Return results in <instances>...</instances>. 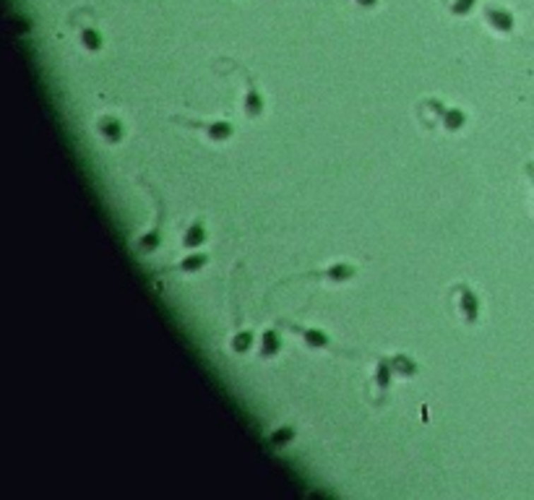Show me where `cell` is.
I'll return each mask as SVG.
<instances>
[{
  "label": "cell",
  "instance_id": "obj_7",
  "mask_svg": "<svg viewBox=\"0 0 534 500\" xmlns=\"http://www.w3.org/2000/svg\"><path fill=\"white\" fill-rule=\"evenodd\" d=\"M279 350H282V336H279V331L276 328H266L263 331V339H261V357H276L279 355Z\"/></svg>",
  "mask_w": 534,
  "mask_h": 500
},
{
  "label": "cell",
  "instance_id": "obj_17",
  "mask_svg": "<svg viewBox=\"0 0 534 500\" xmlns=\"http://www.w3.org/2000/svg\"><path fill=\"white\" fill-rule=\"evenodd\" d=\"M477 0H451L449 11L453 13V16H469L472 11H475Z\"/></svg>",
  "mask_w": 534,
  "mask_h": 500
},
{
  "label": "cell",
  "instance_id": "obj_14",
  "mask_svg": "<svg viewBox=\"0 0 534 500\" xmlns=\"http://www.w3.org/2000/svg\"><path fill=\"white\" fill-rule=\"evenodd\" d=\"M268 438H271V446H276V448H284V446H290V443L297 438V430H295L292 425H282V427H276V430L268 435Z\"/></svg>",
  "mask_w": 534,
  "mask_h": 500
},
{
  "label": "cell",
  "instance_id": "obj_18",
  "mask_svg": "<svg viewBox=\"0 0 534 500\" xmlns=\"http://www.w3.org/2000/svg\"><path fill=\"white\" fill-rule=\"evenodd\" d=\"M159 240H162L159 230H151L149 234H143L141 240H138V250H141V253H151V250L159 248Z\"/></svg>",
  "mask_w": 534,
  "mask_h": 500
},
{
  "label": "cell",
  "instance_id": "obj_13",
  "mask_svg": "<svg viewBox=\"0 0 534 500\" xmlns=\"http://www.w3.org/2000/svg\"><path fill=\"white\" fill-rule=\"evenodd\" d=\"M81 44H84L89 52H100L102 47H105V40H102L100 29H94V26L81 29Z\"/></svg>",
  "mask_w": 534,
  "mask_h": 500
},
{
  "label": "cell",
  "instance_id": "obj_11",
  "mask_svg": "<svg viewBox=\"0 0 534 500\" xmlns=\"http://www.w3.org/2000/svg\"><path fill=\"white\" fill-rule=\"evenodd\" d=\"M253 344H256V336H253V331H237L232 336L230 347H232L235 355H248V352L253 350Z\"/></svg>",
  "mask_w": 534,
  "mask_h": 500
},
{
  "label": "cell",
  "instance_id": "obj_12",
  "mask_svg": "<svg viewBox=\"0 0 534 500\" xmlns=\"http://www.w3.org/2000/svg\"><path fill=\"white\" fill-rule=\"evenodd\" d=\"M355 274H357V268L352 263H334L326 268V279H331V282H350Z\"/></svg>",
  "mask_w": 534,
  "mask_h": 500
},
{
  "label": "cell",
  "instance_id": "obj_1",
  "mask_svg": "<svg viewBox=\"0 0 534 500\" xmlns=\"http://www.w3.org/2000/svg\"><path fill=\"white\" fill-rule=\"evenodd\" d=\"M456 294H459V313L464 316V321L467 323H477L480 321V297L469 290L467 284L456 287Z\"/></svg>",
  "mask_w": 534,
  "mask_h": 500
},
{
  "label": "cell",
  "instance_id": "obj_9",
  "mask_svg": "<svg viewBox=\"0 0 534 500\" xmlns=\"http://www.w3.org/2000/svg\"><path fill=\"white\" fill-rule=\"evenodd\" d=\"M443 128L446 131H451V133H456V131H461L464 125H467V112L461 107H449L446 109V115H443Z\"/></svg>",
  "mask_w": 534,
  "mask_h": 500
},
{
  "label": "cell",
  "instance_id": "obj_16",
  "mask_svg": "<svg viewBox=\"0 0 534 500\" xmlns=\"http://www.w3.org/2000/svg\"><path fill=\"white\" fill-rule=\"evenodd\" d=\"M263 112V97H261L259 89H251L245 94V115L248 117H259Z\"/></svg>",
  "mask_w": 534,
  "mask_h": 500
},
{
  "label": "cell",
  "instance_id": "obj_10",
  "mask_svg": "<svg viewBox=\"0 0 534 500\" xmlns=\"http://www.w3.org/2000/svg\"><path fill=\"white\" fill-rule=\"evenodd\" d=\"M206 133H209L211 141L222 143V141H230V138H232L235 128H232V123H227V120H217V123L206 125Z\"/></svg>",
  "mask_w": 534,
  "mask_h": 500
},
{
  "label": "cell",
  "instance_id": "obj_6",
  "mask_svg": "<svg viewBox=\"0 0 534 500\" xmlns=\"http://www.w3.org/2000/svg\"><path fill=\"white\" fill-rule=\"evenodd\" d=\"M391 367L401 378H415L420 373V365L409 355H391Z\"/></svg>",
  "mask_w": 534,
  "mask_h": 500
},
{
  "label": "cell",
  "instance_id": "obj_3",
  "mask_svg": "<svg viewBox=\"0 0 534 500\" xmlns=\"http://www.w3.org/2000/svg\"><path fill=\"white\" fill-rule=\"evenodd\" d=\"M485 21H487L495 32H503V34H509L511 29H514V16H511V11L498 8V6H487V8H485Z\"/></svg>",
  "mask_w": 534,
  "mask_h": 500
},
{
  "label": "cell",
  "instance_id": "obj_19",
  "mask_svg": "<svg viewBox=\"0 0 534 500\" xmlns=\"http://www.w3.org/2000/svg\"><path fill=\"white\" fill-rule=\"evenodd\" d=\"M357 6H362V8H376L378 6V0H355Z\"/></svg>",
  "mask_w": 534,
  "mask_h": 500
},
{
  "label": "cell",
  "instance_id": "obj_5",
  "mask_svg": "<svg viewBox=\"0 0 534 500\" xmlns=\"http://www.w3.org/2000/svg\"><path fill=\"white\" fill-rule=\"evenodd\" d=\"M206 240H209V232H206V227H203L201 219H196V222L188 227V232L183 234V245L188 250H196L201 248V245H206Z\"/></svg>",
  "mask_w": 534,
  "mask_h": 500
},
{
  "label": "cell",
  "instance_id": "obj_15",
  "mask_svg": "<svg viewBox=\"0 0 534 500\" xmlns=\"http://www.w3.org/2000/svg\"><path fill=\"white\" fill-rule=\"evenodd\" d=\"M206 263H209V253H191L188 258L180 261V271H185V274H196V271H201Z\"/></svg>",
  "mask_w": 534,
  "mask_h": 500
},
{
  "label": "cell",
  "instance_id": "obj_4",
  "mask_svg": "<svg viewBox=\"0 0 534 500\" xmlns=\"http://www.w3.org/2000/svg\"><path fill=\"white\" fill-rule=\"evenodd\" d=\"M295 328L300 331V336L305 339V344H308L310 350H326V347H331V339H328V333H326L324 328H313V326H305V328L295 326Z\"/></svg>",
  "mask_w": 534,
  "mask_h": 500
},
{
  "label": "cell",
  "instance_id": "obj_2",
  "mask_svg": "<svg viewBox=\"0 0 534 500\" xmlns=\"http://www.w3.org/2000/svg\"><path fill=\"white\" fill-rule=\"evenodd\" d=\"M97 131H100V136L105 138L107 143H120L123 138H126V125L120 123L115 115H105L100 117V123H97Z\"/></svg>",
  "mask_w": 534,
  "mask_h": 500
},
{
  "label": "cell",
  "instance_id": "obj_8",
  "mask_svg": "<svg viewBox=\"0 0 534 500\" xmlns=\"http://www.w3.org/2000/svg\"><path fill=\"white\" fill-rule=\"evenodd\" d=\"M393 367H391V357H381L376 362V375H373V381H376V386L381 388V391H388V386H391V378H393Z\"/></svg>",
  "mask_w": 534,
  "mask_h": 500
}]
</instances>
